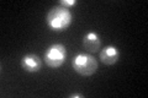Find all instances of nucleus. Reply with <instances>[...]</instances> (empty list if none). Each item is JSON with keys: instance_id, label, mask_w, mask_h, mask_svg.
<instances>
[{"instance_id": "nucleus-5", "label": "nucleus", "mask_w": 148, "mask_h": 98, "mask_svg": "<svg viewBox=\"0 0 148 98\" xmlns=\"http://www.w3.org/2000/svg\"><path fill=\"white\" fill-rule=\"evenodd\" d=\"M121 57V53L115 45H106L100 52V62L105 65H115Z\"/></svg>"}, {"instance_id": "nucleus-7", "label": "nucleus", "mask_w": 148, "mask_h": 98, "mask_svg": "<svg viewBox=\"0 0 148 98\" xmlns=\"http://www.w3.org/2000/svg\"><path fill=\"white\" fill-rule=\"evenodd\" d=\"M77 4H78V0H61V1H59V5L67 7L69 10H71L73 6H75Z\"/></svg>"}, {"instance_id": "nucleus-1", "label": "nucleus", "mask_w": 148, "mask_h": 98, "mask_svg": "<svg viewBox=\"0 0 148 98\" xmlns=\"http://www.w3.org/2000/svg\"><path fill=\"white\" fill-rule=\"evenodd\" d=\"M73 21V14L69 9L62 5H56L49 9L46 17V23L54 32L66 31Z\"/></svg>"}, {"instance_id": "nucleus-6", "label": "nucleus", "mask_w": 148, "mask_h": 98, "mask_svg": "<svg viewBox=\"0 0 148 98\" xmlns=\"http://www.w3.org/2000/svg\"><path fill=\"white\" fill-rule=\"evenodd\" d=\"M83 47L89 54H94L100 49L101 39L96 32H88L83 37Z\"/></svg>"}, {"instance_id": "nucleus-3", "label": "nucleus", "mask_w": 148, "mask_h": 98, "mask_svg": "<svg viewBox=\"0 0 148 98\" xmlns=\"http://www.w3.org/2000/svg\"><path fill=\"white\" fill-rule=\"evenodd\" d=\"M45 63L51 69H58L66 63L67 48L62 43H54L49 45L43 54Z\"/></svg>"}, {"instance_id": "nucleus-4", "label": "nucleus", "mask_w": 148, "mask_h": 98, "mask_svg": "<svg viewBox=\"0 0 148 98\" xmlns=\"http://www.w3.org/2000/svg\"><path fill=\"white\" fill-rule=\"evenodd\" d=\"M42 59L35 53H29L22 57L21 59V68L25 70L26 72L35 74L38 72L42 69Z\"/></svg>"}, {"instance_id": "nucleus-2", "label": "nucleus", "mask_w": 148, "mask_h": 98, "mask_svg": "<svg viewBox=\"0 0 148 98\" xmlns=\"http://www.w3.org/2000/svg\"><path fill=\"white\" fill-rule=\"evenodd\" d=\"M72 66L77 74H79V75L84 77H89L98 71L99 64H98V60L92 57L91 54L79 53L74 57L72 62Z\"/></svg>"}, {"instance_id": "nucleus-8", "label": "nucleus", "mask_w": 148, "mask_h": 98, "mask_svg": "<svg viewBox=\"0 0 148 98\" xmlns=\"http://www.w3.org/2000/svg\"><path fill=\"white\" fill-rule=\"evenodd\" d=\"M69 98H84V96L80 95V93H73V95L69 96Z\"/></svg>"}]
</instances>
